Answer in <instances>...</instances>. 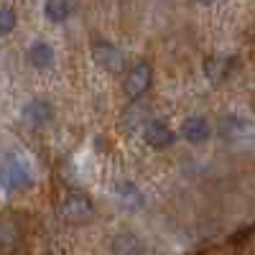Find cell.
Here are the masks:
<instances>
[{"instance_id": "6da1fadb", "label": "cell", "mask_w": 255, "mask_h": 255, "mask_svg": "<svg viewBox=\"0 0 255 255\" xmlns=\"http://www.w3.org/2000/svg\"><path fill=\"white\" fill-rule=\"evenodd\" d=\"M3 184L8 189H13V191H23V189H28L33 184L31 171H28L26 163L20 161L18 156H10L5 161V166H3Z\"/></svg>"}, {"instance_id": "52a82bcc", "label": "cell", "mask_w": 255, "mask_h": 255, "mask_svg": "<svg viewBox=\"0 0 255 255\" xmlns=\"http://www.w3.org/2000/svg\"><path fill=\"white\" fill-rule=\"evenodd\" d=\"M28 61L36 69H49L54 64V49L46 44V41H36V44H31V49H28Z\"/></svg>"}, {"instance_id": "30bf717a", "label": "cell", "mask_w": 255, "mask_h": 255, "mask_svg": "<svg viewBox=\"0 0 255 255\" xmlns=\"http://www.w3.org/2000/svg\"><path fill=\"white\" fill-rule=\"evenodd\" d=\"M115 194H118V199H120L123 204H128V207H138V204H140V191H138V186H135L133 181H128V179L115 186Z\"/></svg>"}, {"instance_id": "7a4b0ae2", "label": "cell", "mask_w": 255, "mask_h": 255, "mask_svg": "<svg viewBox=\"0 0 255 255\" xmlns=\"http://www.w3.org/2000/svg\"><path fill=\"white\" fill-rule=\"evenodd\" d=\"M148 87H151V67L145 61H135L128 69V77H125V95L138 100Z\"/></svg>"}, {"instance_id": "7c38bea8", "label": "cell", "mask_w": 255, "mask_h": 255, "mask_svg": "<svg viewBox=\"0 0 255 255\" xmlns=\"http://www.w3.org/2000/svg\"><path fill=\"white\" fill-rule=\"evenodd\" d=\"M225 64H227V59H225V56H215V59H209V61H207V74H209L212 79L222 77V74H225Z\"/></svg>"}, {"instance_id": "3957f363", "label": "cell", "mask_w": 255, "mask_h": 255, "mask_svg": "<svg viewBox=\"0 0 255 255\" xmlns=\"http://www.w3.org/2000/svg\"><path fill=\"white\" fill-rule=\"evenodd\" d=\"M143 140L151 148H156V151H163V148H168L176 140V135L163 120H151L143 128Z\"/></svg>"}, {"instance_id": "ba28073f", "label": "cell", "mask_w": 255, "mask_h": 255, "mask_svg": "<svg viewBox=\"0 0 255 255\" xmlns=\"http://www.w3.org/2000/svg\"><path fill=\"white\" fill-rule=\"evenodd\" d=\"M92 215V204L84 199V197H69L67 204H64V217L79 222V220H87Z\"/></svg>"}, {"instance_id": "5bb4252c", "label": "cell", "mask_w": 255, "mask_h": 255, "mask_svg": "<svg viewBox=\"0 0 255 255\" xmlns=\"http://www.w3.org/2000/svg\"><path fill=\"white\" fill-rule=\"evenodd\" d=\"M197 3H199V5H212L215 0H197Z\"/></svg>"}, {"instance_id": "8992f818", "label": "cell", "mask_w": 255, "mask_h": 255, "mask_svg": "<svg viewBox=\"0 0 255 255\" xmlns=\"http://www.w3.org/2000/svg\"><path fill=\"white\" fill-rule=\"evenodd\" d=\"M181 135H184V140H189V143L197 145V143L209 140L212 128H209L207 118H186L184 125H181Z\"/></svg>"}, {"instance_id": "8fae6325", "label": "cell", "mask_w": 255, "mask_h": 255, "mask_svg": "<svg viewBox=\"0 0 255 255\" xmlns=\"http://www.w3.org/2000/svg\"><path fill=\"white\" fill-rule=\"evenodd\" d=\"M18 23L15 18V10L13 8H0V36H8Z\"/></svg>"}, {"instance_id": "5b68a950", "label": "cell", "mask_w": 255, "mask_h": 255, "mask_svg": "<svg viewBox=\"0 0 255 255\" xmlns=\"http://www.w3.org/2000/svg\"><path fill=\"white\" fill-rule=\"evenodd\" d=\"M95 61L100 64V67L105 72H110V74H120L123 72V54L118 51V46L108 44V41H100V44H95Z\"/></svg>"}, {"instance_id": "4fadbf2b", "label": "cell", "mask_w": 255, "mask_h": 255, "mask_svg": "<svg viewBox=\"0 0 255 255\" xmlns=\"http://www.w3.org/2000/svg\"><path fill=\"white\" fill-rule=\"evenodd\" d=\"M250 250H253V255H255V232H253V238H250Z\"/></svg>"}, {"instance_id": "9c48e42d", "label": "cell", "mask_w": 255, "mask_h": 255, "mask_svg": "<svg viewBox=\"0 0 255 255\" xmlns=\"http://www.w3.org/2000/svg\"><path fill=\"white\" fill-rule=\"evenodd\" d=\"M44 15L51 20V23H67V20L72 18V3L69 0H46Z\"/></svg>"}, {"instance_id": "277c9868", "label": "cell", "mask_w": 255, "mask_h": 255, "mask_svg": "<svg viewBox=\"0 0 255 255\" xmlns=\"http://www.w3.org/2000/svg\"><path fill=\"white\" fill-rule=\"evenodd\" d=\"M51 118H54V105L44 97H33L23 108V120L31 128H44L51 123Z\"/></svg>"}]
</instances>
